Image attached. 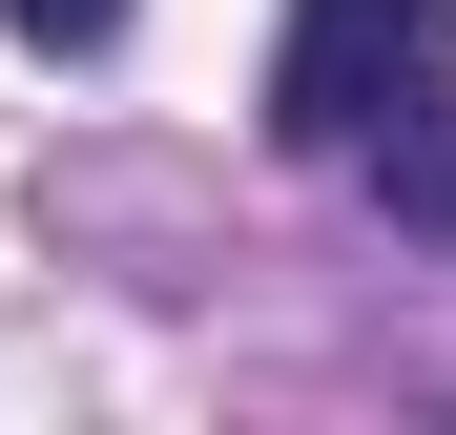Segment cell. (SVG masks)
<instances>
[{
  "label": "cell",
  "mask_w": 456,
  "mask_h": 435,
  "mask_svg": "<svg viewBox=\"0 0 456 435\" xmlns=\"http://www.w3.org/2000/svg\"><path fill=\"white\" fill-rule=\"evenodd\" d=\"M270 145L456 249V0H290V42H270Z\"/></svg>",
  "instance_id": "obj_1"
},
{
  "label": "cell",
  "mask_w": 456,
  "mask_h": 435,
  "mask_svg": "<svg viewBox=\"0 0 456 435\" xmlns=\"http://www.w3.org/2000/svg\"><path fill=\"white\" fill-rule=\"evenodd\" d=\"M0 21H21L42 62H104V42H125V0H0Z\"/></svg>",
  "instance_id": "obj_2"
}]
</instances>
